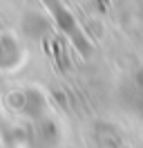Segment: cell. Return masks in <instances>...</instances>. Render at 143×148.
<instances>
[{"label":"cell","instance_id":"6da1fadb","mask_svg":"<svg viewBox=\"0 0 143 148\" xmlns=\"http://www.w3.org/2000/svg\"><path fill=\"white\" fill-rule=\"evenodd\" d=\"M45 7L52 11L54 20H56V25L67 34V36L72 38V43L78 47V52L83 56H89V52H92V47H89V43L85 40V36H83V32H80V27L76 25V20H74V16H72V11L65 9V5H63L61 0H43Z\"/></svg>","mask_w":143,"mask_h":148}]
</instances>
